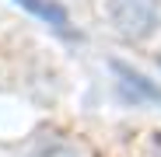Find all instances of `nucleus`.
<instances>
[{
  "instance_id": "obj_2",
  "label": "nucleus",
  "mask_w": 161,
  "mask_h": 157,
  "mask_svg": "<svg viewBox=\"0 0 161 157\" xmlns=\"http://www.w3.org/2000/svg\"><path fill=\"white\" fill-rule=\"evenodd\" d=\"M112 73L119 77V98L123 101H133V105H161V87L154 84V81H147V77L140 73V70H133V66H126V63H112Z\"/></svg>"
},
{
  "instance_id": "obj_3",
  "label": "nucleus",
  "mask_w": 161,
  "mask_h": 157,
  "mask_svg": "<svg viewBox=\"0 0 161 157\" xmlns=\"http://www.w3.org/2000/svg\"><path fill=\"white\" fill-rule=\"evenodd\" d=\"M18 7H25L28 14H35L39 21H46L53 32H60L63 39H74L77 32L70 28V14H67V7L63 4H56V0H14Z\"/></svg>"
},
{
  "instance_id": "obj_1",
  "label": "nucleus",
  "mask_w": 161,
  "mask_h": 157,
  "mask_svg": "<svg viewBox=\"0 0 161 157\" xmlns=\"http://www.w3.org/2000/svg\"><path fill=\"white\" fill-rule=\"evenodd\" d=\"M109 18L126 42H144L158 28V0H112Z\"/></svg>"
}]
</instances>
